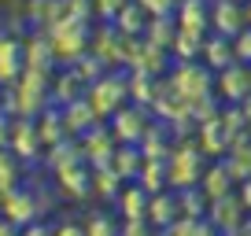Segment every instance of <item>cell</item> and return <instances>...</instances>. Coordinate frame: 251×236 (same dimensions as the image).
Listing matches in <instances>:
<instances>
[{"label":"cell","mask_w":251,"mask_h":236,"mask_svg":"<svg viewBox=\"0 0 251 236\" xmlns=\"http://www.w3.org/2000/svg\"><path fill=\"white\" fill-rule=\"evenodd\" d=\"M52 74L26 67L23 78H19L15 85H8V115H19V118L45 115V111L52 107Z\"/></svg>","instance_id":"cell-1"},{"label":"cell","mask_w":251,"mask_h":236,"mask_svg":"<svg viewBox=\"0 0 251 236\" xmlns=\"http://www.w3.org/2000/svg\"><path fill=\"white\" fill-rule=\"evenodd\" d=\"M166 170H170V189L181 192V189H192L200 185L207 170V155L200 148V141H188V137H177L170 144V155H166Z\"/></svg>","instance_id":"cell-2"},{"label":"cell","mask_w":251,"mask_h":236,"mask_svg":"<svg viewBox=\"0 0 251 236\" xmlns=\"http://www.w3.org/2000/svg\"><path fill=\"white\" fill-rule=\"evenodd\" d=\"M163 81H166V89L185 103H196V100L214 96V71H207L200 59H192V63H174Z\"/></svg>","instance_id":"cell-3"},{"label":"cell","mask_w":251,"mask_h":236,"mask_svg":"<svg viewBox=\"0 0 251 236\" xmlns=\"http://www.w3.org/2000/svg\"><path fill=\"white\" fill-rule=\"evenodd\" d=\"M45 33H48V41H52V48H55V63H59V67H74L81 55L89 52L93 26L67 15V19H59V23H52Z\"/></svg>","instance_id":"cell-4"},{"label":"cell","mask_w":251,"mask_h":236,"mask_svg":"<svg viewBox=\"0 0 251 236\" xmlns=\"http://www.w3.org/2000/svg\"><path fill=\"white\" fill-rule=\"evenodd\" d=\"M85 100L93 103V111L100 118H111L118 107L129 103V74H126V71L122 74H115V71L100 74V78L85 89Z\"/></svg>","instance_id":"cell-5"},{"label":"cell","mask_w":251,"mask_h":236,"mask_svg":"<svg viewBox=\"0 0 251 236\" xmlns=\"http://www.w3.org/2000/svg\"><path fill=\"white\" fill-rule=\"evenodd\" d=\"M45 196H37L33 189H23V185H15L11 192H4L0 196V214L8 221H15L19 229H26L30 221H37L41 214H45Z\"/></svg>","instance_id":"cell-6"},{"label":"cell","mask_w":251,"mask_h":236,"mask_svg":"<svg viewBox=\"0 0 251 236\" xmlns=\"http://www.w3.org/2000/svg\"><path fill=\"white\" fill-rule=\"evenodd\" d=\"M151 118L155 115H151L148 107L126 103V107H118L115 115L107 118V126H111V133H115L118 144H141L144 133H148V126H151Z\"/></svg>","instance_id":"cell-7"},{"label":"cell","mask_w":251,"mask_h":236,"mask_svg":"<svg viewBox=\"0 0 251 236\" xmlns=\"http://www.w3.org/2000/svg\"><path fill=\"white\" fill-rule=\"evenodd\" d=\"M126 48H129V37H122L111 23H100L93 30V37H89V52H96L111 71H115V67L126 71Z\"/></svg>","instance_id":"cell-8"},{"label":"cell","mask_w":251,"mask_h":236,"mask_svg":"<svg viewBox=\"0 0 251 236\" xmlns=\"http://www.w3.org/2000/svg\"><path fill=\"white\" fill-rule=\"evenodd\" d=\"M207 221H211L218 233L233 236V233H240V229H248L251 211L240 203V196H226V199H214V203L207 207Z\"/></svg>","instance_id":"cell-9"},{"label":"cell","mask_w":251,"mask_h":236,"mask_svg":"<svg viewBox=\"0 0 251 236\" xmlns=\"http://www.w3.org/2000/svg\"><path fill=\"white\" fill-rule=\"evenodd\" d=\"M214 96H218L222 103H240V100H248V96H251V67L236 59L233 67L218 71V74H214Z\"/></svg>","instance_id":"cell-10"},{"label":"cell","mask_w":251,"mask_h":236,"mask_svg":"<svg viewBox=\"0 0 251 236\" xmlns=\"http://www.w3.org/2000/svg\"><path fill=\"white\" fill-rule=\"evenodd\" d=\"M78 144H81V155H85V163L93 166V170H96V166H111L115 148H118L111 126H103V122H96L93 129H85V133L78 137Z\"/></svg>","instance_id":"cell-11"},{"label":"cell","mask_w":251,"mask_h":236,"mask_svg":"<svg viewBox=\"0 0 251 236\" xmlns=\"http://www.w3.org/2000/svg\"><path fill=\"white\" fill-rule=\"evenodd\" d=\"M244 26H248L244 0H211V33H222V37H236Z\"/></svg>","instance_id":"cell-12"},{"label":"cell","mask_w":251,"mask_h":236,"mask_svg":"<svg viewBox=\"0 0 251 236\" xmlns=\"http://www.w3.org/2000/svg\"><path fill=\"white\" fill-rule=\"evenodd\" d=\"M8 148L15 151L19 159H26V163H33V159L45 151V144H41V133H37V122H33V118H15V122H11Z\"/></svg>","instance_id":"cell-13"},{"label":"cell","mask_w":251,"mask_h":236,"mask_svg":"<svg viewBox=\"0 0 251 236\" xmlns=\"http://www.w3.org/2000/svg\"><path fill=\"white\" fill-rule=\"evenodd\" d=\"M174 19H177V30L207 37L211 33V0H177Z\"/></svg>","instance_id":"cell-14"},{"label":"cell","mask_w":251,"mask_h":236,"mask_svg":"<svg viewBox=\"0 0 251 236\" xmlns=\"http://www.w3.org/2000/svg\"><path fill=\"white\" fill-rule=\"evenodd\" d=\"M85 78H81L74 67H59V71L52 74V103L55 107H67V103L81 100L85 96Z\"/></svg>","instance_id":"cell-15"},{"label":"cell","mask_w":251,"mask_h":236,"mask_svg":"<svg viewBox=\"0 0 251 236\" xmlns=\"http://www.w3.org/2000/svg\"><path fill=\"white\" fill-rule=\"evenodd\" d=\"M23 52H26V67L30 71H48L52 74L55 67V48H52V41H48V33L45 30H33L30 37H23Z\"/></svg>","instance_id":"cell-16"},{"label":"cell","mask_w":251,"mask_h":236,"mask_svg":"<svg viewBox=\"0 0 251 236\" xmlns=\"http://www.w3.org/2000/svg\"><path fill=\"white\" fill-rule=\"evenodd\" d=\"M200 63L207 71H226V67L236 63V52H233V37H222V33H207L203 37V55H200Z\"/></svg>","instance_id":"cell-17"},{"label":"cell","mask_w":251,"mask_h":236,"mask_svg":"<svg viewBox=\"0 0 251 236\" xmlns=\"http://www.w3.org/2000/svg\"><path fill=\"white\" fill-rule=\"evenodd\" d=\"M26 71V52H23V37H8L0 45V85L8 89L23 78Z\"/></svg>","instance_id":"cell-18"},{"label":"cell","mask_w":251,"mask_h":236,"mask_svg":"<svg viewBox=\"0 0 251 236\" xmlns=\"http://www.w3.org/2000/svg\"><path fill=\"white\" fill-rule=\"evenodd\" d=\"M200 148H203L207 159H222L229 151V144H233V133H229L226 126H222V118H207V122H200Z\"/></svg>","instance_id":"cell-19"},{"label":"cell","mask_w":251,"mask_h":236,"mask_svg":"<svg viewBox=\"0 0 251 236\" xmlns=\"http://www.w3.org/2000/svg\"><path fill=\"white\" fill-rule=\"evenodd\" d=\"M55 181H59V189L71 199H85L89 192H93V166L74 163V166H67V170H55Z\"/></svg>","instance_id":"cell-20"},{"label":"cell","mask_w":251,"mask_h":236,"mask_svg":"<svg viewBox=\"0 0 251 236\" xmlns=\"http://www.w3.org/2000/svg\"><path fill=\"white\" fill-rule=\"evenodd\" d=\"M233 173H229V166L222 163H211L203 170V177H200V189H203V196H207V203H214V199H226V196H233Z\"/></svg>","instance_id":"cell-21"},{"label":"cell","mask_w":251,"mask_h":236,"mask_svg":"<svg viewBox=\"0 0 251 236\" xmlns=\"http://www.w3.org/2000/svg\"><path fill=\"white\" fill-rule=\"evenodd\" d=\"M222 163L229 166L233 181H248L251 177V133L233 137V144H229V151L222 155Z\"/></svg>","instance_id":"cell-22"},{"label":"cell","mask_w":251,"mask_h":236,"mask_svg":"<svg viewBox=\"0 0 251 236\" xmlns=\"http://www.w3.org/2000/svg\"><path fill=\"white\" fill-rule=\"evenodd\" d=\"M59 111H63V122H67V133H71V137H81L85 129H93L96 122H103L85 96H81V100H74V103H67V107H59Z\"/></svg>","instance_id":"cell-23"},{"label":"cell","mask_w":251,"mask_h":236,"mask_svg":"<svg viewBox=\"0 0 251 236\" xmlns=\"http://www.w3.org/2000/svg\"><path fill=\"white\" fill-rule=\"evenodd\" d=\"M126 74H129V103L151 111L155 96L163 93V78H151V74H144V71H126Z\"/></svg>","instance_id":"cell-24"},{"label":"cell","mask_w":251,"mask_h":236,"mask_svg":"<svg viewBox=\"0 0 251 236\" xmlns=\"http://www.w3.org/2000/svg\"><path fill=\"white\" fill-rule=\"evenodd\" d=\"M170 144H174L170 126H166V122H159V118H151L148 133H144V141L137 144V148H141L144 159H166V155H170Z\"/></svg>","instance_id":"cell-25"},{"label":"cell","mask_w":251,"mask_h":236,"mask_svg":"<svg viewBox=\"0 0 251 236\" xmlns=\"http://www.w3.org/2000/svg\"><path fill=\"white\" fill-rule=\"evenodd\" d=\"M148 19H151L148 11H144L137 0H129V4H126V8L118 11L115 19H111V26H115L122 37H144V30H148Z\"/></svg>","instance_id":"cell-26"},{"label":"cell","mask_w":251,"mask_h":236,"mask_svg":"<svg viewBox=\"0 0 251 236\" xmlns=\"http://www.w3.org/2000/svg\"><path fill=\"white\" fill-rule=\"evenodd\" d=\"M177 214H181V207H177V192H174V189L155 192V196L148 199V221H151V229H166Z\"/></svg>","instance_id":"cell-27"},{"label":"cell","mask_w":251,"mask_h":236,"mask_svg":"<svg viewBox=\"0 0 251 236\" xmlns=\"http://www.w3.org/2000/svg\"><path fill=\"white\" fill-rule=\"evenodd\" d=\"M33 122H37V133H41L45 151L52 148V144H63L67 137H71V133H67V122H63V111H59V107H48L45 115H37Z\"/></svg>","instance_id":"cell-28"},{"label":"cell","mask_w":251,"mask_h":236,"mask_svg":"<svg viewBox=\"0 0 251 236\" xmlns=\"http://www.w3.org/2000/svg\"><path fill=\"white\" fill-rule=\"evenodd\" d=\"M137 185H141L148 196L170 189V170H166V159H144L141 173H137Z\"/></svg>","instance_id":"cell-29"},{"label":"cell","mask_w":251,"mask_h":236,"mask_svg":"<svg viewBox=\"0 0 251 236\" xmlns=\"http://www.w3.org/2000/svg\"><path fill=\"white\" fill-rule=\"evenodd\" d=\"M141 166H144V155H141V148H137V144H118V148H115L111 170H115L122 181H126V177H129V181H137Z\"/></svg>","instance_id":"cell-30"},{"label":"cell","mask_w":251,"mask_h":236,"mask_svg":"<svg viewBox=\"0 0 251 236\" xmlns=\"http://www.w3.org/2000/svg\"><path fill=\"white\" fill-rule=\"evenodd\" d=\"M148 192H144L141 189V185H129V189H122V192H118V199H115V203H118V211H122V221L126 218H148Z\"/></svg>","instance_id":"cell-31"},{"label":"cell","mask_w":251,"mask_h":236,"mask_svg":"<svg viewBox=\"0 0 251 236\" xmlns=\"http://www.w3.org/2000/svg\"><path fill=\"white\" fill-rule=\"evenodd\" d=\"M200 55H203V37H200V33H188V30H177V37H174V45H170V59L174 63H192Z\"/></svg>","instance_id":"cell-32"},{"label":"cell","mask_w":251,"mask_h":236,"mask_svg":"<svg viewBox=\"0 0 251 236\" xmlns=\"http://www.w3.org/2000/svg\"><path fill=\"white\" fill-rule=\"evenodd\" d=\"M174 37H177V19L174 15H163V19H148V30H144V41H151V45L166 48L170 52Z\"/></svg>","instance_id":"cell-33"},{"label":"cell","mask_w":251,"mask_h":236,"mask_svg":"<svg viewBox=\"0 0 251 236\" xmlns=\"http://www.w3.org/2000/svg\"><path fill=\"white\" fill-rule=\"evenodd\" d=\"M93 192L103 199H118V192H122V177H118L111 166H96L93 170Z\"/></svg>","instance_id":"cell-34"},{"label":"cell","mask_w":251,"mask_h":236,"mask_svg":"<svg viewBox=\"0 0 251 236\" xmlns=\"http://www.w3.org/2000/svg\"><path fill=\"white\" fill-rule=\"evenodd\" d=\"M19 163H23V159H19L11 148H0V196L19 185Z\"/></svg>","instance_id":"cell-35"},{"label":"cell","mask_w":251,"mask_h":236,"mask_svg":"<svg viewBox=\"0 0 251 236\" xmlns=\"http://www.w3.org/2000/svg\"><path fill=\"white\" fill-rule=\"evenodd\" d=\"M177 207H181V214H192V218H203V211H207L211 203H207L203 189H200V185H192V189H181V192H177Z\"/></svg>","instance_id":"cell-36"},{"label":"cell","mask_w":251,"mask_h":236,"mask_svg":"<svg viewBox=\"0 0 251 236\" xmlns=\"http://www.w3.org/2000/svg\"><path fill=\"white\" fill-rule=\"evenodd\" d=\"M85 236H122V225H115V218L103 211H93L85 218Z\"/></svg>","instance_id":"cell-37"},{"label":"cell","mask_w":251,"mask_h":236,"mask_svg":"<svg viewBox=\"0 0 251 236\" xmlns=\"http://www.w3.org/2000/svg\"><path fill=\"white\" fill-rule=\"evenodd\" d=\"M74 71H78L81 78H85V85H93V81L100 78V74H107L111 67L103 63V59H100V55H96V52H85V55H81V59H78V63H74Z\"/></svg>","instance_id":"cell-38"},{"label":"cell","mask_w":251,"mask_h":236,"mask_svg":"<svg viewBox=\"0 0 251 236\" xmlns=\"http://www.w3.org/2000/svg\"><path fill=\"white\" fill-rule=\"evenodd\" d=\"M129 0H93V11H96V23H111L118 11L126 8Z\"/></svg>","instance_id":"cell-39"},{"label":"cell","mask_w":251,"mask_h":236,"mask_svg":"<svg viewBox=\"0 0 251 236\" xmlns=\"http://www.w3.org/2000/svg\"><path fill=\"white\" fill-rule=\"evenodd\" d=\"M151 19H163V15H174L177 11V0H137Z\"/></svg>","instance_id":"cell-40"},{"label":"cell","mask_w":251,"mask_h":236,"mask_svg":"<svg viewBox=\"0 0 251 236\" xmlns=\"http://www.w3.org/2000/svg\"><path fill=\"white\" fill-rule=\"evenodd\" d=\"M233 52H236V59H240V63L251 67V26H244V30L233 37Z\"/></svg>","instance_id":"cell-41"},{"label":"cell","mask_w":251,"mask_h":236,"mask_svg":"<svg viewBox=\"0 0 251 236\" xmlns=\"http://www.w3.org/2000/svg\"><path fill=\"white\" fill-rule=\"evenodd\" d=\"M122 236H155V233H151L148 218H126L122 221Z\"/></svg>","instance_id":"cell-42"},{"label":"cell","mask_w":251,"mask_h":236,"mask_svg":"<svg viewBox=\"0 0 251 236\" xmlns=\"http://www.w3.org/2000/svg\"><path fill=\"white\" fill-rule=\"evenodd\" d=\"M23 236H55V225H45V221H30V225L23 229Z\"/></svg>","instance_id":"cell-43"},{"label":"cell","mask_w":251,"mask_h":236,"mask_svg":"<svg viewBox=\"0 0 251 236\" xmlns=\"http://www.w3.org/2000/svg\"><path fill=\"white\" fill-rule=\"evenodd\" d=\"M8 37H19V26L11 23V15H0V45H4Z\"/></svg>","instance_id":"cell-44"},{"label":"cell","mask_w":251,"mask_h":236,"mask_svg":"<svg viewBox=\"0 0 251 236\" xmlns=\"http://www.w3.org/2000/svg\"><path fill=\"white\" fill-rule=\"evenodd\" d=\"M55 236H85V225H78V221H63V225H55Z\"/></svg>","instance_id":"cell-45"},{"label":"cell","mask_w":251,"mask_h":236,"mask_svg":"<svg viewBox=\"0 0 251 236\" xmlns=\"http://www.w3.org/2000/svg\"><path fill=\"white\" fill-rule=\"evenodd\" d=\"M0 236H23V229H19L15 221H8L4 214H0Z\"/></svg>","instance_id":"cell-46"},{"label":"cell","mask_w":251,"mask_h":236,"mask_svg":"<svg viewBox=\"0 0 251 236\" xmlns=\"http://www.w3.org/2000/svg\"><path fill=\"white\" fill-rule=\"evenodd\" d=\"M236 196H240V203L251 211V177H248V181H240V192H236Z\"/></svg>","instance_id":"cell-47"},{"label":"cell","mask_w":251,"mask_h":236,"mask_svg":"<svg viewBox=\"0 0 251 236\" xmlns=\"http://www.w3.org/2000/svg\"><path fill=\"white\" fill-rule=\"evenodd\" d=\"M240 111H244V118H248V126H251V96H248V100H240Z\"/></svg>","instance_id":"cell-48"},{"label":"cell","mask_w":251,"mask_h":236,"mask_svg":"<svg viewBox=\"0 0 251 236\" xmlns=\"http://www.w3.org/2000/svg\"><path fill=\"white\" fill-rule=\"evenodd\" d=\"M244 11H248V26H251V0H248V4H244Z\"/></svg>","instance_id":"cell-49"},{"label":"cell","mask_w":251,"mask_h":236,"mask_svg":"<svg viewBox=\"0 0 251 236\" xmlns=\"http://www.w3.org/2000/svg\"><path fill=\"white\" fill-rule=\"evenodd\" d=\"M244 4H248V0H244Z\"/></svg>","instance_id":"cell-50"},{"label":"cell","mask_w":251,"mask_h":236,"mask_svg":"<svg viewBox=\"0 0 251 236\" xmlns=\"http://www.w3.org/2000/svg\"><path fill=\"white\" fill-rule=\"evenodd\" d=\"M248 133H251V129H248Z\"/></svg>","instance_id":"cell-51"}]
</instances>
